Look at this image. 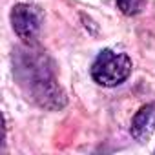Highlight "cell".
I'll return each mask as SVG.
<instances>
[{
	"label": "cell",
	"instance_id": "obj_1",
	"mask_svg": "<svg viewBox=\"0 0 155 155\" xmlns=\"http://www.w3.org/2000/svg\"><path fill=\"white\" fill-rule=\"evenodd\" d=\"M15 73L20 86L38 106L48 110H60L66 104V95L58 86L51 68L48 66L46 55L29 49L18 51Z\"/></svg>",
	"mask_w": 155,
	"mask_h": 155
},
{
	"label": "cell",
	"instance_id": "obj_3",
	"mask_svg": "<svg viewBox=\"0 0 155 155\" xmlns=\"http://www.w3.org/2000/svg\"><path fill=\"white\" fill-rule=\"evenodd\" d=\"M42 11L37 6L31 4H17L11 11V24H13V31L17 33L18 38H22L24 42L31 44L42 28Z\"/></svg>",
	"mask_w": 155,
	"mask_h": 155
},
{
	"label": "cell",
	"instance_id": "obj_2",
	"mask_svg": "<svg viewBox=\"0 0 155 155\" xmlns=\"http://www.w3.org/2000/svg\"><path fill=\"white\" fill-rule=\"evenodd\" d=\"M131 58L126 53L102 49L91 64V77L101 86L113 88L122 84L131 73Z\"/></svg>",
	"mask_w": 155,
	"mask_h": 155
},
{
	"label": "cell",
	"instance_id": "obj_5",
	"mask_svg": "<svg viewBox=\"0 0 155 155\" xmlns=\"http://www.w3.org/2000/svg\"><path fill=\"white\" fill-rule=\"evenodd\" d=\"M144 4H146L144 0H117V8L120 9V13H124L128 17L140 13Z\"/></svg>",
	"mask_w": 155,
	"mask_h": 155
},
{
	"label": "cell",
	"instance_id": "obj_4",
	"mask_svg": "<svg viewBox=\"0 0 155 155\" xmlns=\"http://www.w3.org/2000/svg\"><path fill=\"white\" fill-rule=\"evenodd\" d=\"M155 131V104L142 106L131 119L130 133L137 142H146Z\"/></svg>",
	"mask_w": 155,
	"mask_h": 155
}]
</instances>
